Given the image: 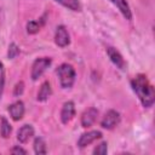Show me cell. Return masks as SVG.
I'll return each instance as SVG.
<instances>
[{
    "mask_svg": "<svg viewBox=\"0 0 155 155\" xmlns=\"http://www.w3.org/2000/svg\"><path fill=\"white\" fill-rule=\"evenodd\" d=\"M53 1H56L57 4L62 5L63 7L70 10V11H74V12L81 11V4L79 0H53Z\"/></svg>",
    "mask_w": 155,
    "mask_h": 155,
    "instance_id": "cell-14",
    "label": "cell"
},
{
    "mask_svg": "<svg viewBox=\"0 0 155 155\" xmlns=\"http://www.w3.org/2000/svg\"><path fill=\"white\" fill-rule=\"evenodd\" d=\"M102 138V132L101 131H88V132H85L80 136L79 140H78V147L79 148H85L90 144H92L93 142H96L97 139Z\"/></svg>",
    "mask_w": 155,
    "mask_h": 155,
    "instance_id": "cell-7",
    "label": "cell"
},
{
    "mask_svg": "<svg viewBox=\"0 0 155 155\" xmlns=\"http://www.w3.org/2000/svg\"><path fill=\"white\" fill-rule=\"evenodd\" d=\"M52 59L50 57H40L36 58L31 65V71H30V78L33 81H36L51 65Z\"/></svg>",
    "mask_w": 155,
    "mask_h": 155,
    "instance_id": "cell-3",
    "label": "cell"
},
{
    "mask_svg": "<svg viewBox=\"0 0 155 155\" xmlns=\"http://www.w3.org/2000/svg\"><path fill=\"white\" fill-rule=\"evenodd\" d=\"M54 44L59 47H67L70 44V36L64 25H58L54 33Z\"/></svg>",
    "mask_w": 155,
    "mask_h": 155,
    "instance_id": "cell-6",
    "label": "cell"
},
{
    "mask_svg": "<svg viewBox=\"0 0 155 155\" xmlns=\"http://www.w3.org/2000/svg\"><path fill=\"white\" fill-rule=\"evenodd\" d=\"M97 116H98V110L96 108H88L86 109L82 115H81V126L87 128V127H91L96 120H97Z\"/></svg>",
    "mask_w": 155,
    "mask_h": 155,
    "instance_id": "cell-10",
    "label": "cell"
},
{
    "mask_svg": "<svg viewBox=\"0 0 155 155\" xmlns=\"http://www.w3.org/2000/svg\"><path fill=\"white\" fill-rule=\"evenodd\" d=\"M12 132V126L10 125V122L7 121V119L5 116H1L0 119V133L2 138H8L10 134Z\"/></svg>",
    "mask_w": 155,
    "mask_h": 155,
    "instance_id": "cell-17",
    "label": "cell"
},
{
    "mask_svg": "<svg viewBox=\"0 0 155 155\" xmlns=\"http://www.w3.org/2000/svg\"><path fill=\"white\" fill-rule=\"evenodd\" d=\"M107 54L110 59V62L120 70H126L127 69V63L125 61V58L122 57V54L113 46H109L107 47Z\"/></svg>",
    "mask_w": 155,
    "mask_h": 155,
    "instance_id": "cell-5",
    "label": "cell"
},
{
    "mask_svg": "<svg viewBox=\"0 0 155 155\" xmlns=\"http://www.w3.org/2000/svg\"><path fill=\"white\" fill-rule=\"evenodd\" d=\"M23 92H24V82L23 81H18L13 87V96L15 97H19V96L23 94Z\"/></svg>",
    "mask_w": 155,
    "mask_h": 155,
    "instance_id": "cell-20",
    "label": "cell"
},
{
    "mask_svg": "<svg viewBox=\"0 0 155 155\" xmlns=\"http://www.w3.org/2000/svg\"><path fill=\"white\" fill-rule=\"evenodd\" d=\"M34 136V127L31 125H23L22 127H19V130L17 131V139L19 143H27L31 137Z\"/></svg>",
    "mask_w": 155,
    "mask_h": 155,
    "instance_id": "cell-12",
    "label": "cell"
},
{
    "mask_svg": "<svg viewBox=\"0 0 155 155\" xmlns=\"http://www.w3.org/2000/svg\"><path fill=\"white\" fill-rule=\"evenodd\" d=\"M18 54H19V47L17 46V44L11 42V44L8 45V50H7V57H8L10 59H13V58H16Z\"/></svg>",
    "mask_w": 155,
    "mask_h": 155,
    "instance_id": "cell-18",
    "label": "cell"
},
{
    "mask_svg": "<svg viewBox=\"0 0 155 155\" xmlns=\"http://www.w3.org/2000/svg\"><path fill=\"white\" fill-rule=\"evenodd\" d=\"M120 121H121L120 113L114 109H110L104 114L103 119L101 120V126L104 130H113L120 124Z\"/></svg>",
    "mask_w": 155,
    "mask_h": 155,
    "instance_id": "cell-4",
    "label": "cell"
},
{
    "mask_svg": "<svg viewBox=\"0 0 155 155\" xmlns=\"http://www.w3.org/2000/svg\"><path fill=\"white\" fill-rule=\"evenodd\" d=\"M44 23H45L44 17H41L39 21H29L27 23V33L28 34H31V35L39 33V30L41 29V27L44 25Z\"/></svg>",
    "mask_w": 155,
    "mask_h": 155,
    "instance_id": "cell-15",
    "label": "cell"
},
{
    "mask_svg": "<svg viewBox=\"0 0 155 155\" xmlns=\"http://www.w3.org/2000/svg\"><path fill=\"white\" fill-rule=\"evenodd\" d=\"M131 87L144 108H151L155 102V90L145 74H138L131 80Z\"/></svg>",
    "mask_w": 155,
    "mask_h": 155,
    "instance_id": "cell-1",
    "label": "cell"
},
{
    "mask_svg": "<svg viewBox=\"0 0 155 155\" xmlns=\"http://www.w3.org/2000/svg\"><path fill=\"white\" fill-rule=\"evenodd\" d=\"M33 148H34V153L38 154V155H41V154H46L47 153L46 142H45V139L42 137H36L34 139Z\"/></svg>",
    "mask_w": 155,
    "mask_h": 155,
    "instance_id": "cell-16",
    "label": "cell"
},
{
    "mask_svg": "<svg viewBox=\"0 0 155 155\" xmlns=\"http://www.w3.org/2000/svg\"><path fill=\"white\" fill-rule=\"evenodd\" d=\"M7 111H8V114H10V116H11L12 120L19 121V120L23 119L24 113H25L24 103H23L22 101H16V102H13L12 104L8 105Z\"/></svg>",
    "mask_w": 155,
    "mask_h": 155,
    "instance_id": "cell-8",
    "label": "cell"
},
{
    "mask_svg": "<svg viewBox=\"0 0 155 155\" xmlns=\"http://www.w3.org/2000/svg\"><path fill=\"white\" fill-rule=\"evenodd\" d=\"M107 153H108V144H107V142L99 143L93 149V154H107Z\"/></svg>",
    "mask_w": 155,
    "mask_h": 155,
    "instance_id": "cell-21",
    "label": "cell"
},
{
    "mask_svg": "<svg viewBox=\"0 0 155 155\" xmlns=\"http://www.w3.org/2000/svg\"><path fill=\"white\" fill-rule=\"evenodd\" d=\"M75 116V104L73 101H68L63 104L61 110V121L62 124L67 125L69 124Z\"/></svg>",
    "mask_w": 155,
    "mask_h": 155,
    "instance_id": "cell-9",
    "label": "cell"
},
{
    "mask_svg": "<svg viewBox=\"0 0 155 155\" xmlns=\"http://www.w3.org/2000/svg\"><path fill=\"white\" fill-rule=\"evenodd\" d=\"M56 74L58 76V80H59V85L62 88H71L74 82H75V78H76V73H75V69L71 64H68V63H63L61 64L57 70H56Z\"/></svg>",
    "mask_w": 155,
    "mask_h": 155,
    "instance_id": "cell-2",
    "label": "cell"
},
{
    "mask_svg": "<svg viewBox=\"0 0 155 155\" xmlns=\"http://www.w3.org/2000/svg\"><path fill=\"white\" fill-rule=\"evenodd\" d=\"M4 88H5V67L4 63L0 62V99L4 93Z\"/></svg>",
    "mask_w": 155,
    "mask_h": 155,
    "instance_id": "cell-19",
    "label": "cell"
},
{
    "mask_svg": "<svg viewBox=\"0 0 155 155\" xmlns=\"http://www.w3.org/2000/svg\"><path fill=\"white\" fill-rule=\"evenodd\" d=\"M11 153H12V154H16V155H19V154L25 155V154H27V150L23 149V148L19 147V145H15V147L11 149Z\"/></svg>",
    "mask_w": 155,
    "mask_h": 155,
    "instance_id": "cell-22",
    "label": "cell"
},
{
    "mask_svg": "<svg viewBox=\"0 0 155 155\" xmlns=\"http://www.w3.org/2000/svg\"><path fill=\"white\" fill-rule=\"evenodd\" d=\"M52 94V87H51V84L48 81H44L38 91V94H36V99L39 102H46Z\"/></svg>",
    "mask_w": 155,
    "mask_h": 155,
    "instance_id": "cell-13",
    "label": "cell"
},
{
    "mask_svg": "<svg viewBox=\"0 0 155 155\" xmlns=\"http://www.w3.org/2000/svg\"><path fill=\"white\" fill-rule=\"evenodd\" d=\"M109 1L120 11V13L124 16L125 19H127V21L132 19V11H131V7H130L127 0H109Z\"/></svg>",
    "mask_w": 155,
    "mask_h": 155,
    "instance_id": "cell-11",
    "label": "cell"
}]
</instances>
